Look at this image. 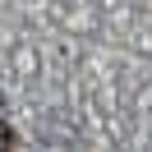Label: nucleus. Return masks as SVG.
<instances>
[{"instance_id": "nucleus-1", "label": "nucleus", "mask_w": 152, "mask_h": 152, "mask_svg": "<svg viewBox=\"0 0 152 152\" xmlns=\"http://www.w3.org/2000/svg\"><path fill=\"white\" fill-rule=\"evenodd\" d=\"M0 148H19V134H14L5 120H0Z\"/></svg>"}]
</instances>
